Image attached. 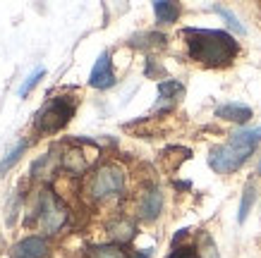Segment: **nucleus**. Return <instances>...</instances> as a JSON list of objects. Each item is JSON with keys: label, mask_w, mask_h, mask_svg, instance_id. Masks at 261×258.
Masks as SVG:
<instances>
[{"label": "nucleus", "mask_w": 261, "mask_h": 258, "mask_svg": "<svg viewBox=\"0 0 261 258\" xmlns=\"http://www.w3.org/2000/svg\"><path fill=\"white\" fill-rule=\"evenodd\" d=\"M182 39H185L190 60L204 67H228L240 53L238 41L232 39V34L223 32V29L187 26L182 29Z\"/></svg>", "instance_id": "f257e3e1"}, {"label": "nucleus", "mask_w": 261, "mask_h": 258, "mask_svg": "<svg viewBox=\"0 0 261 258\" xmlns=\"http://www.w3.org/2000/svg\"><path fill=\"white\" fill-rule=\"evenodd\" d=\"M261 141V127L254 129H240L230 136V141L214 146L208 151V167L218 175H230V172L240 170L242 165L249 160L254 153L256 144Z\"/></svg>", "instance_id": "f03ea898"}, {"label": "nucleus", "mask_w": 261, "mask_h": 258, "mask_svg": "<svg viewBox=\"0 0 261 258\" xmlns=\"http://www.w3.org/2000/svg\"><path fill=\"white\" fill-rule=\"evenodd\" d=\"M125 184H127V175L118 163H103L89 175L84 194L94 204H101V201H108V198H115V196L122 194Z\"/></svg>", "instance_id": "7ed1b4c3"}, {"label": "nucleus", "mask_w": 261, "mask_h": 258, "mask_svg": "<svg viewBox=\"0 0 261 258\" xmlns=\"http://www.w3.org/2000/svg\"><path fill=\"white\" fill-rule=\"evenodd\" d=\"M77 98L74 96H53L39 108L34 118V129L41 134H58L63 127H67L74 112H77Z\"/></svg>", "instance_id": "20e7f679"}, {"label": "nucleus", "mask_w": 261, "mask_h": 258, "mask_svg": "<svg viewBox=\"0 0 261 258\" xmlns=\"http://www.w3.org/2000/svg\"><path fill=\"white\" fill-rule=\"evenodd\" d=\"M70 218L67 206L58 198L53 191H43L39 198V213H36V225L43 235H58Z\"/></svg>", "instance_id": "39448f33"}, {"label": "nucleus", "mask_w": 261, "mask_h": 258, "mask_svg": "<svg viewBox=\"0 0 261 258\" xmlns=\"http://www.w3.org/2000/svg\"><path fill=\"white\" fill-rule=\"evenodd\" d=\"M101 153V149L96 146L94 141L89 139H74L63 151V156H60V165H63V170L72 172V175H84V172L96 163V156Z\"/></svg>", "instance_id": "423d86ee"}, {"label": "nucleus", "mask_w": 261, "mask_h": 258, "mask_svg": "<svg viewBox=\"0 0 261 258\" xmlns=\"http://www.w3.org/2000/svg\"><path fill=\"white\" fill-rule=\"evenodd\" d=\"M163 213V191L159 187L144 189L137 198V218L144 222H153Z\"/></svg>", "instance_id": "0eeeda50"}, {"label": "nucleus", "mask_w": 261, "mask_h": 258, "mask_svg": "<svg viewBox=\"0 0 261 258\" xmlns=\"http://www.w3.org/2000/svg\"><path fill=\"white\" fill-rule=\"evenodd\" d=\"M115 72H113V60H111V53L103 50L98 55V60L94 63V70L89 74V86H94L98 91H106V89H113L115 86Z\"/></svg>", "instance_id": "6e6552de"}, {"label": "nucleus", "mask_w": 261, "mask_h": 258, "mask_svg": "<svg viewBox=\"0 0 261 258\" xmlns=\"http://www.w3.org/2000/svg\"><path fill=\"white\" fill-rule=\"evenodd\" d=\"M50 246L43 237L34 235V237H24L22 242H17L15 246V256L17 258H46Z\"/></svg>", "instance_id": "1a4fd4ad"}, {"label": "nucleus", "mask_w": 261, "mask_h": 258, "mask_svg": "<svg viewBox=\"0 0 261 258\" xmlns=\"http://www.w3.org/2000/svg\"><path fill=\"white\" fill-rule=\"evenodd\" d=\"M252 108L249 105H242V103H223L216 108V118L225 120V122H235V125H245L252 120Z\"/></svg>", "instance_id": "9d476101"}, {"label": "nucleus", "mask_w": 261, "mask_h": 258, "mask_svg": "<svg viewBox=\"0 0 261 258\" xmlns=\"http://www.w3.org/2000/svg\"><path fill=\"white\" fill-rule=\"evenodd\" d=\"M108 235L113 237V242L115 244H129L132 239L137 237V225L135 220L125 218V215H120V218H115L108 225Z\"/></svg>", "instance_id": "9b49d317"}, {"label": "nucleus", "mask_w": 261, "mask_h": 258, "mask_svg": "<svg viewBox=\"0 0 261 258\" xmlns=\"http://www.w3.org/2000/svg\"><path fill=\"white\" fill-rule=\"evenodd\" d=\"M153 15L159 24H173L180 17V5L170 3V0H159V3H153Z\"/></svg>", "instance_id": "f8f14e48"}, {"label": "nucleus", "mask_w": 261, "mask_h": 258, "mask_svg": "<svg viewBox=\"0 0 261 258\" xmlns=\"http://www.w3.org/2000/svg\"><path fill=\"white\" fill-rule=\"evenodd\" d=\"M159 96L161 101L168 103V108H170V105H175V101H180L185 96V86L180 81H175V79H166V81L159 84Z\"/></svg>", "instance_id": "ddd939ff"}, {"label": "nucleus", "mask_w": 261, "mask_h": 258, "mask_svg": "<svg viewBox=\"0 0 261 258\" xmlns=\"http://www.w3.org/2000/svg\"><path fill=\"white\" fill-rule=\"evenodd\" d=\"M187 158H190V149H180V146H170V149H166L163 153H161V160H163V165H166L168 172L177 170Z\"/></svg>", "instance_id": "4468645a"}, {"label": "nucleus", "mask_w": 261, "mask_h": 258, "mask_svg": "<svg viewBox=\"0 0 261 258\" xmlns=\"http://www.w3.org/2000/svg\"><path fill=\"white\" fill-rule=\"evenodd\" d=\"M89 258H127L120 244H96L89 249Z\"/></svg>", "instance_id": "2eb2a0df"}, {"label": "nucleus", "mask_w": 261, "mask_h": 258, "mask_svg": "<svg viewBox=\"0 0 261 258\" xmlns=\"http://www.w3.org/2000/svg\"><path fill=\"white\" fill-rule=\"evenodd\" d=\"M254 201H256V187L254 182H247L245 184V191H242V201H240V213H238V222H245L249 211H252Z\"/></svg>", "instance_id": "dca6fc26"}, {"label": "nucleus", "mask_w": 261, "mask_h": 258, "mask_svg": "<svg viewBox=\"0 0 261 258\" xmlns=\"http://www.w3.org/2000/svg\"><path fill=\"white\" fill-rule=\"evenodd\" d=\"M132 46H137V48H163L166 46V36L159 32L139 34V36L132 39Z\"/></svg>", "instance_id": "f3484780"}, {"label": "nucleus", "mask_w": 261, "mask_h": 258, "mask_svg": "<svg viewBox=\"0 0 261 258\" xmlns=\"http://www.w3.org/2000/svg\"><path fill=\"white\" fill-rule=\"evenodd\" d=\"M27 146H29L27 141H22V144H17L15 149H12V151L8 153V156H5L3 160H0V175H5V172H10L12 167H15L17 160H19V158L24 156V151H27Z\"/></svg>", "instance_id": "a211bd4d"}, {"label": "nucleus", "mask_w": 261, "mask_h": 258, "mask_svg": "<svg viewBox=\"0 0 261 258\" xmlns=\"http://www.w3.org/2000/svg\"><path fill=\"white\" fill-rule=\"evenodd\" d=\"M43 77H46V70H43V67H36V70H34L29 77L24 79V84L19 86V91H17V94H19V98H27V96L34 91V86L39 84Z\"/></svg>", "instance_id": "6ab92c4d"}, {"label": "nucleus", "mask_w": 261, "mask_h": 258, "mask_svg": "<svg viewBox=\"0 0 261 258\" xmlns=\"http://www.w3.org/2000/svg\"><path fill=\"white\" fill-rule=\"evenodd\" d=\"M211 10H214V12H218V15H221L223 19L228 22V26H230V29H232V32H238L240 36H245V32H247V29H245V26H242V22H240V19H238V15H235V12H230L228 8H221V5H214V8H211Z\"/></svg>", "instance_id": "aec40b11"}, {"label": "nucleus", "mask_w": 261, "mask_h": 258, "mask_svg": "<svg viewBox=\"0 0 261 258\" xmlns=\"http://www.w3.org/2000/svg\"><path fill=\"white\" fill-rule=\"evenodd\" d=\"M199 256H204V258H218V253H216V244L214 239L208 235H201V242H199Z\"/></svg>", "instance_id": "412c9836"}, {"label": "nucleus", "mask_w": 261, "mask_h": 258, "mask_svg": "<svg viewBox=\"0 0 261 258\" xmlns=\"http://www.w3.org/2000/svg\"><path fill=\"white\" fill-rule=\"evenodd\" d=\"M170 258H201V256H199V253L192 249V246H187V249L173 251V253H170Z\"/></svg>", "instance_id": "4be33fe9"}, {"label": "nucleus", "mask_w": 261, "mask_h": 258, "mask_svg": "<svg viewBox=\"0 0 261 258\" xmlns=\"http://www.w3.org/2000/svg\"><path fill=\"white\" fill-rule=\"evenodd\" d=\"M259 175H261V163H259Z\"/></svg>", "instance_id": "5701e85b"}, {"label": "nucleus", "mask_w": 261, "mask_h": 258, "mask_svg": "<svg viewBox=\"0 0 261 258\" xmlns=\"http://www.w3.org/2000/svg\"><path fill=\"white\" fill-rule=\"evenodd\" d=\"M0 249H3V242H0Z\"/></svg>", "instance_id": "b1692460"}]
</instances>
